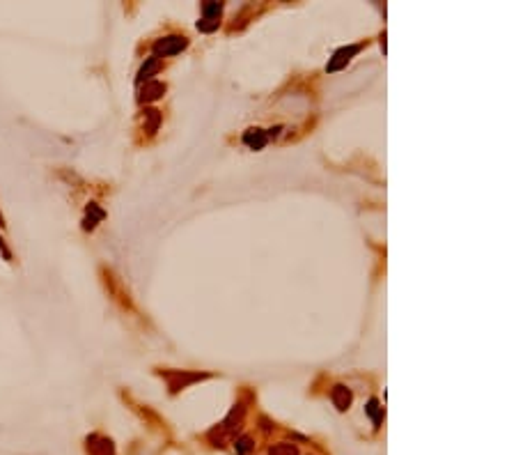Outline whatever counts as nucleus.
Wrapping results in <instances>:
<instances>
[{"label":"nucleus","mask_w":516,"mask_h":455,"mask_svg":"<svg viewBox=\"0 0 516 455\" xmlns=\"http://www.w3.org/2000/svg\"><path fill=\"white\" fill-rule=\"evenodd\" d=\"M220 9H223V5H220V2H204V5H202V12H204V18H202L200 23H197V28H200L202 32H211V30H216V28H218Z\"/></svg>","instance_id":"f257e3e1"},{"label":"nucleus","mask_w":516,"mask_h":455,"mask_svg":"<svg viewBox=\"0 0 516 455\" xmlns=\"http://www.w3.org/2000/svg\"><path fill=\"white\" fill-rule=\"evenodd\" d=\"M163 90H166V85H161V83H152V85H147V88H145L143 99H159V97L163 95Z\"/></svg>","instance_id":"423d86ee"},{"label":"nucleus","mask_w":516,"mask_h":455,"mask_svg":"<svg viewBox=\"0 0 516 455\" xmlns=\"http://www.w3.org/2000/svg\"><path fill=\"white\" fill-rule=\"evenodd\" d=\"M358 51H360V46H349V48H340L338 53L333 55V60L328 62V72H338V69H342L344 67V62H349L351 60V55H356Z\"/></svg>","instance_id":"7ed1b4c3"},{"label":"nucleus","mask_w":516,"mask_h":455,"mask_svg":"<svg viewBox=\"0 0 516 455\" xmlns=\"http://www.w3.org/2000/svg\"><path fill=\"white\" fill-rule=\"evenodd\" d=\"M271 455H296V449L289 446V444H282V446H275L271 449Z\"/></svg>","instance_id":"6e6552de"},{"label":"nucleus","mask_w":516,"mask_h":455,"mask_svg":"<svg viewBox=\"0 0 516 455\" xmlns=\"http://www.w3.org/2000/svg\"><path fill=\"white\" fill-rule=\"evenodd\" d=\"M186 46H188V39H186V37L174 35V37H166L163 42H159L154 46V51H156V55H174V53H179V51L186 48Z\"/></svg>","instance_id":"f03ea898"},{"label":"nucleus","mask_w":516,"mask_h":455,"mask_svg":"<svg viewBox=\"0 0 516 455\" xmlns=\"http://www.w3.org/2000/svg\"><path fill=\"white\" fill-rule=\"evenodd\" d=\"M248 449H250V439H248V437H244V439H239V446H237V451H239V453L244 455V453H246V451H248Z\"/></svg>","instance_id":"9d476101"},{"label":"nucleus","mask_w":516,"mask_h":455,"mask_svg":"<svg viewBox=\"0 0 516 455\" xmlns=\"http://www.w3.org/2000/svg\"><path fill=\"white\" fill-rule=\"evenodd\" d=\"M156 69H159V58H149L147 65L140 69V81H143V78H149V74L156 72Z\"/></svg>","instance_id":"0eeeda50"},{"label":"nucleus","mask_w":516,"mask_h":455,"mask_svg":"<svg viewBox=\"0 0 516 455\" xmlns=\"http://www.w3.org/2000/svg\"><path fill=\"white\" fill-rule=\"evenodd\" d=\"M367 412L372 414V419H374V423H379L381 421V412H379V402L376 400H369V407H367Z\"/></svg>","instance_id":"1a4fd4ad"},{"label":"nucleus","mask_w":516,"mask_h":455,"mask_svg":"<svg viewBox=\"0 0 516 455\" xmlns=\"http://www.w3.org/2000/svg\"><path fill=\"white\" fill-rule=\"evenodd\" d=\"M333 400H335V405H338V409H346L351 402V393L344 386H335V391H333Z\"/></svg>","instance_id":"39448f33"},{"label":"nucleus","mask_w":516,"mask_h":455,"mask_svg":"<svg viewBox=\"0 0 516 455\" xmlns=\"http://www.w3.org/2000/svg\"><path fill=\"white\" fill-rule=\"evenodd\" d=\"M244 143L248 145L250 150H261L266 145V133L261 131V129H250V131H246Z\"/></svg>","instance_id":"20e7f679"}]
</instances>
